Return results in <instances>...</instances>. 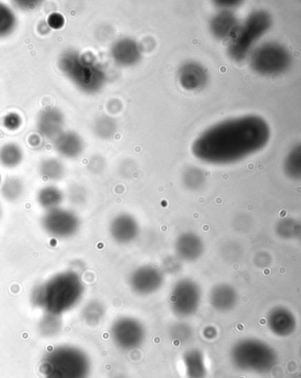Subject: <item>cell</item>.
Returning a JSON list of instances; mask_svg holds the SVG:
<instances>
[{
  "label": "cell",
  "mask_w": 301,
  "mask_h": 378,
  "mask_svg": "<svg viewBox=\"0 0 301 378\" xmlns=\"http://www.w3.org/2000/svg\"><path fill=\"white\" fill-rule=\"evenodd\" d=\"M271 139V128L255 115L222 121L194 140L192 153L211 165H230L261 151Z\"/></svg>",
  "instance_id": "6da1fadb"
},
{
  "label": "cell",
  "mask_w": 301,
  "mask_h": 378,
  "mask_svg": "<svg viewBox=\"0 0 301 378\" xmlns=\"http://www.w3.org/2000/svg\"><path fill=\"white\" fill-rule=\"evenodd\" d=\"M85 287L80 275L69 270L53 275L34 287L30 302L45 313L59 315L76 307L83 298Z\"/></svg>",
  "instance_id": "7a4b0ae2"
},
{
  "label": "cell",
  "mask_w": 301,
  "mask_h": 378,
  "mask_svg": "<svg viewBox=\"0 0 301 378\" xmlns=\"http://www.w3.org/2000/svg\"><path fill=\"white\" fill-rule=\"evenodd\" d=\"M92 362L79 346L59 345L43 356L39 372L43 378H90Z\"/></svg>",
  "instance_id": "3957f363"
},
{
  "label": "cell",
  "mask_w": 301,
  "mask_h": 378,
  "mask_svg": "<svg viewBox=\"0 0 301 378\" xmlns=\"http://www.w3.org/2000/svg\"><path fill=\"white\" fill-rule=\"evenodd\" d=\"M58 67L81 92L92 95L105 86V72L92 53L65 52L59 57Z\"/></svg>",
  "instance_id": "277c9868"
},
{
  "label": "cell",
  "mask_w": 301,
  "mask_h": 378,
  "mask_svg": "<svg viewBox=\"0 0 301 378\" xmlns=\"http://www.w3.org/2000/svg\"><path fill=\"white\" fill-rule=\"evenodd\" d=\"M230 359L236 370L257 375L271 372L278 361L276 350L256 337L238 340L231 348Z\"/></svg>",
  "instance_id": "5b68a950"
},
{
  "label": "cell",
  "mask_w": 301,
  "mask_h": 378,
  "mask_svg": "<svg viewBox=\"0 0 301 378\" xmlns=\"http://www.w3.org/2000/svg\"><path fill=\"white\" fill-rule=\"evenodd\" d=\"M272 25L271 15L267 11L257 10L247 17L243 26L238 28L228 47L229 56L235 61L246 58L250 49L264 35Z\"/></svg>",
  "instance_id": "8992f818"
},
{
  "label": "cell",
  "mask_w": 301,
  "mask_h": 378,
  "mask_svg": "<svg viewBox=\"0 0 301 378\" xmlns=\"http://www.w3.org/2000/svg\"><path fill=\"white\" fill-rule=\"evenodd\" d=\"M291 56L284 46L278 43H266L251 55L250 67L264 76H279L289 70Z\"/></svg>",
  "instance_id": "52a82bcc"
},
{
  "label": "cell",
  "mask_w": 301,
  "mask_h": 378,
  "mask_svg": "<svg viewBox=\"0 0 301 378\" xmlns=\"http://www.w3.org/2000/svg\"><path fill=\"white\" fill-rule=\"evenodd\" d=\"M202 299L203 291L198 283L191 279L178 280L170 295L172 313L181 319L193 317L199 311Z\"/></svg>",
  "instance_id": "ba28073f"
},
{
  "label": "cell",
  "mask_w": 301,
  "mask_h": 378,
  "mask_svg": "<svg viewBox=\"0 0 301 378\" xmlns=\"http://www.w3.org/2000/svg\"><path fill=\"white\" fill-rule=\"evenodd\" d=\"M110 334L115 346L123 351H133L140 348L147 339V330L144 324L136 318L131 317L116 319L112 324Z\"/></svg>",
  "instance_id": "9c48e42d"
},
{
  "label": "cell",
  "mask_w": 301,
  "mask_h": 378,
  "mask_svg": "<svg viewBox=\"0 0 301 378\" xmlns=\"http://www.w3.org/2000/svg\"><path fill=\"white\" fill-rule=\"evenodd\" d=\"M41 224L50 236L64 240L79 232L81 220L74 211L59 207L46 211L41 218Z\"/></svg>",
  "instance_id": "30bf717a"
},
{
  "label": "cell",
  "mask_w": 301,
  "mask_h": 378,
  "mask_svg": "<svg viewBox=\"0 0 301 378\" xmlns=\"http://www.w3.org/2000/svg\"><path fill=\"white\" fill-rule=\"evenodd\" d=\"M165 283V273L156 265H143L136 269L128 279L132 292L146 297L158 293Z\"/></svg>",
  "instance_id": "8fae6325"
},
{
  "label": "cell",
  "mask_w": 301,
  "mask_h": 378,
  "mask_svg": "<svg viewBox=\"0 0 301 378\" xmlns=\"http://www.w3.org/2000/svg\"><path fill=\"white\" fill-rule=\"evenodd\" d=\"M267 324L269 330L278 337H288L295 333L298 320L295 314L284 306H276L269 311Z\"/></svg>",
  "instance_id": "7c38bea8"
},
{
  "label": "cell",
  "mask_w": 301,
  "mask_h": 378,
  "mask_svg": "<svg viewBox=\"0 0 301 378\" xmlns=\"http://www.w3.org/2000/svg\"><path fill=\"white\" fill-rule=\"evenodd\" d=\"M109 233L112 239L118 244H129L139 235V223L134 216L121 213L112 218L109 226Z\"/></svg>",
  "instance_id": "4fadbf2b"
},
{
  "label": "cell",
  "mask_w": 301,
  "mask_h": 378,
  "mask_svg": "<svg viewBox=\"0 0 301 378\" xmlns=\"http://www.w3.org/2000/svg\"><path fill=\"white\" fill-rule=\"evenodd\" d=\"M64 114L57 108H45L37 118V131L43 138L54 140L64 131Z\"/></svg>",
  "instance_id": "5bb4252c"
},
{
  "label": "cell",
  "mask_w": 301,
  "mask_h": 378,
  "mask_svg": "<svg viewBox=\"0 0 301 378\" xmlns=\"http://www.w3.org/2000/svg\"><path fill=\"white\" fill-rule=\"evenodd\" d=\"M175 252L181 261L192 262L205 253V242L198 234L187 232L180 234L175 242Z\"/></svg>",
  "instance_id": "9a60e30c"
},
{
  "label": "cell",
  "mask_w": 301,
  "mask_h": 378,
  "mask_svg": "<svg viewBox=\"0 0 301 378\" xmlns=\"http://www.w3.org/2000/svg\"><path fill=\"white\" fill-rule=\"evenodd\" d=\"M239 301V295L233 286L227 283L216 284L209 293V302L219 313L233 311Z\"/></svg>",
  "instance_id": "2e32d148"
},
{
  "label": "cell",
  "mask_w": 301,
  "mask_h": 378,
  "mask_svg": "<svg viewBox=\"0 0 301 378\" xmlns=\"http://www.w3.org/2000/svg\"><path fill=\"white\" fill-rule=\"evenodd\" d=\"M178 77L180 86L189 92L203 89L208 83L205 68L196 62H187L182 65Z\"/></svg>",
  "instance_id": "e0dca14e"
},
{
  "label": "cell",
  "mask_w": 301,
  "mask_h": 378,
  "mask_svg": "<svg viewBox=\"0 0 301 378\" xmlns=\"http://www.w3.org/2000/svg\"><path fill=\"white\" fill-rule=\"evenodd\" d=\"M55 151L61 157L74 159L80 157L84 151V142L79 134L73 131H63L53 140Z\"/></svg>",
  "instance_id": "ac0fdd59"
},
{
  "label": "cell",
  "mask_w": 301,
  "mask_h": 378,
  "mask_svg": "<svg viewBox=\"0 0 301 378\" xmlns=\"http://www.w3.org/2000/svg\"><path fill=\"white\" fill-rule=\"evenodd\" d=\"M111 53L116 63L122 67L136 65L142 56L139 45L131 39L118 40L112 45Z\"/></svg>",
  "instance_id": "d6986e66"
},
{
  "label": "cell",
  "mask_w": 301,
  "mask_h": 378,
  "mask_svg": "<svg viewBox=\"0 0 301 378\" xmlns=\"http://www.w3.org/2000/svg\"><path fill=\"white\" fill-rule=\"evenodd\" d=\"M211 31L218 39H231L238 30V20L231 11L222 10L218 12L211 23Z\"/></svg>",
  "instance_id": "ffe728a7"
},
{
  "label": "cell",
  "mask_w": 301,
  "mask_h": 378,
  "mask_svg": "<svg viewBox=\"0 0 301 378\" xmlns=\"http://www.w3.org/2000/svg\"><path fill=\"white\" fill-rule=\"evenodd\" d=\"M183 364L187 378H206L208 368L205 355L198 349L188 350L183 355Z\"/></svg>",
  "instance_id": "44dd1931"
},
{
  "label": "cell",
  "mask_w": 301,
  "mask_h": 378,
  "mask_svg": "<svg viewBox=\"0 0 301 378\" xmlns=\"http://www.w3.org/2000/svg\"><path fill=\"white\" fill-rule=\"evenodd\" d=\"M64 193L59 187L49 185L42 187L37 193V201L46 211L61 207L64 201Z\"/></svg>",
  "instance_id": "7402d4cb"
},
{
  "label": "cell",
  "mask_w": 301,
  "mask_h": 378,
  "mask_svg": "<svg viewBox=\"0 0 301 378\" xmlns=\"http://www.w3.org/2000/svg\"><path fill=\"white\" fill-rule=\"evenodd\" d=\"M23 160V151L15 143H8L0 148V165L6 168H15Z\"/></svg>",
  "instance_id": "603a6c76"
},
{
  "label": "cell",
  "mask_w": 301,
  "mask_h": 378,
  "mask_svg": "<svg viewBox=\"0 0 301 378\" xmlns=\"http://www.w3.org/2000/svg\"><path fill=\"white\" fill-rule=\"evenodd\" d=\"M39 173L45 180L59 181L65 177V167L59 159L48 158L41 162Z\"/></svg>",
  "instance_id": "cb8c5ba5"
},
{
  "label": "cell",
  "mask_w": 301,
  "mask_h": 378,
  "mask_svg": "<svg viewBox=\"0 0 301 378\" xmlns=\"http://www.w3.org/2000/svg\"><path fill=\"white\" fill-rule=\"evenodd\" d=\"M25 191L23 181L20 178L12 176L8 177L2 181L0 193L3 198L8 202H17L23 198Z\"/></svg>",
  "instance_id": "d4e9b609"
},
{
  "label": "cell",
  "mask_w": 301,
  "mask_h": 378,
  "mask_svg": "<svg viewBox=\"0 0 301 378\" xmlns=\"http://www.w3.org/2000/svg\"><path fill=\"white\" fill-rule=\"evenodd\" d=\"M105 307L102 302L90 301L81 311V317L87 326L96 327L101 324L105 318Z\"/></svg>",
  "instance_id": "484cf974"
},
{
  "label": "cell",
  "mask_w": 301,
  "mask_h": 378,
  "mask_svg": "<svg viewBox=\"0 0 301 378\" xmlns=\"http://www.w3.org/2000/svg\"><path fill=\"white\" fill-rule=\"evenodd\" d=\"M284 171L289 179L300 180L301 177V151L300 145L294 147L288 153L284 162Z\"/></svg>",
  "instance_id": "4316f807"
},
{
  "label": "cell",
  "mask_w": 301,
  "mask_h": 378,
  "mask_svg": "<svg viewBox=\"0 0 301 378\" xmlns=\"http://www.w3.org/2000/svg\"><path fill=\"white\" fill-rule=\"evenodd\" d=\"M61 317L52 314H43L37 324V330L45 337L57 336L62 329Z\"/></svg>",
  "instance_id": "83f0119b"
},
{
  "label": "cell",
  "mask_w": 301,
  "mask_h": 378,
  "mask_svg": "<svg viewBox=\"0 0 301 378\" xmlns=\"http://www.w3.org/2000/svg\"><path fill=\"white\" fill-rule=\"evenodd\" d=\"M17 27V17L8 6L0 3V39L12 35Z\"/></svg>",
  "instance_id": "f1b7e54d"
},
{
  "label": "cell",
  "mask_w": 301,
  "mask_h": 378,
  "mask_svg": "<svg viewBox=\"0 0 301 378\" xmlns=\"http://www.w3.org/2000/svg\"><path fill=\"white\" fill-rule=\"evenodd\" d=\"M276 233L279 238L283 240H295L299 238L301 233L300 222L291 218H284L276 226Z\"/></svg>",
  "instance_id": "f546056e"
},
{
  "label": "cell",
  "mask_w": 301,
  "mask_h": 378,
  "mask_svg": "<svg viewBox=\"0 0 301 378\" xmlns=\"http://www.w3.org/2000/svg\"><path fill=\"white\" fill-rule=\"evenodd\" d=\"M117 131V124L114 118L102 115L94 121L93 132L100 139L108 140L114 136Z\"/></svg>",
  "instance_id": "4dcf8cb0"
},
{
  "label": "cell",
  "mask_w": 301,
  "mask_h": 378,
  "mask_svg": "<svg viewBox=\"0 0 301 378\" xmlns=\"http://www.w3.org/2000/svg\"><path fill=\"white\" fill-rule=\"evenodd\" d=\"M182 182L187 189L198 190L205 182V171L196 167H187L182 175Z\"/></svg>",
  "instance_id": "1f68e13d"
},
{
  "label": "cell",
  "mask_w": 301,
  "mask_h": 378,
  "mask_svg": "<svg viewBox=\"0 0 301 378\" xmlns=\"http://www.w3.org/2000/svg\"><path fill=\"white\" fill-rule=\"evenodd\" d=\"M170 335L174 343L182 345V344L187 343L192 339L193 329L187 324H175L170 329Z\"/></svg>",
  "instance_id": "d6a6232c"
},
{
  "label": "cell",
  "mask_w": 301,
  "mask_h": 378,
  "mask_svg": "<svg viewBox=\"0 0 301 378\" xmlns=\"http://www.w3.org/2000/svg\"><path fill=\"white\" fill-rule=\"evenodd\" d=\"M3 126L9 131H17L23 125V118L17 112H9L3 118Z\"/></svg>",
  "instance_id": "836d02e7"
},
{
  "label": "cell",
  "mask_w": 301,
  "mask_h": 378,
  "mask_svg": "<svg viewBox=\"0 0 301 378\" xmlns=\"http://www.w3.org/2000/svg\"><path fill=\"white\" fill-rule=\"evenodd\" d=\"M65 17L58 12H52L47 18L46 24L50 30H61L65 26Z\"/></svg>",
  "instance_id": "e575fe53"
},
{
  "label": "cell",
  "mask_w": 301,
  "mask_h": 378,
  "mask_svg": "<svg viewBox=\"0 0 301 378\" xmlns=\"http://www.w3.org/2000/svg\"><path fill=\"white\" fill-rule=\"evenodd\" d=\"M229 246H230V249H228L227 245H225L224 248L222 249V258L227 259L229 254H231V262L236 261L238 259H239L240 256H241V248L239 246V244H237V243L231 242L229 243Z\"/></svg>",
  "instance_id": "d590c367"
},
{
  "label": "cell",
  "mask_w": 301,
  "mask_h": 378,
  "mask_svg": "<svg viewBox=\"0 0 301 378\" xmlns=\"http://www.w3.org/2000/svg\"><path fill=\"white\" fill-rule=\"evenodd\" d=\"M69 199H70L72 204L75 205L83 204L86 199V193L81 187H75V189L71 187L70 192H69Z\"/></svg>",
  "instance_id": "8d00e7d4"
},
{
  "label": "cell",
  "mask_w": 301,
  "mask_h": 378,
  "mask_svg": "<svg viewBox=\"0 0 301 378\" xmlns=\"http://www.w3.org/2000/svg\"><path fill=\"white\" fill-rule=\"evenodd\" d=\"M271 255L265 251L259 252L258 254H256L255 259H253L256 266L260 268L268 267L269 265H271Z\"/></svg>",
  "instance_id": "74e56055"
},
{
  "label": "cell",
  "mask_w": 301,
  "mask_h": 378,
  "mask_svg": "<svg viewBox=\"0 0 301 378\" xmlns=\"http://www.w3.org/2000/svg\"><path fill=\"white\" fill-rule=\"evenodd\" d=\"M103 167V159L100 157H94L90 159L89 163V168L94 173H99L102 171Z\"/></svg>",
  "instance_id": "f35d334b"
},
{
  "label": "cell",
  "mask_w": 301,
  "mask_h": 378,
  "mask_svg": "<svg viewBox=\"0 0 301 378\" xmlns=\"http://www.w3.org/2000/svg\"><path fill=\"white\" fill-rule=\"evenodd\" d=\"M17 4L18 6V8L21 9V10H26V11H30L33 10V9L36 8L37 6H39V1H17Z\"/></svg>",
  "instance_id": "ab89813d"
},
{
  "label": "cell",
  "mask_w": 301,
  "mask_h": 378,
  "mask_svg": "<svg viewBox=\"0 0 301 378\" xmlns=\"http://www.w3.org/2000/svg\"><path fill=\"white\" fill-rule=\"evenodd\" d=\"M203 336L207 339H214L218 336V330L215 327L208 326L203 330Z\"/></svg>",
  "instance_id": "60d3db41"
},
{
  "label": "cell",
  "mask_w": 301,
  "mask_h": 378,
  "mask_svg": "<svg viewBox=\"0 0 301 378\" xmlns=\"http://www.w3.org/2000/svg\"><path fill=\"white\" fill-rule=\"evenodd\" d=\"M29 143L33 147L39 146L41 145V136L32 134L29 138Z\"/></svg>",
  "instance_id": "b9f144b4"
},
{
  "label": "cell",
  "mask_w": 301,
  "mask_h": 378,
  "mask_svg": "<svg viewBox=\"0 0 301 378\" xmlns=\"http://www.w3.org/2000/svg\"><path fill=\"white\" fill-rule=\"evenodd\" d=\"M2 183V176L1 174H0V185H1Z\"/></svg>",
  "instance_id": "7bdbcfd3"
},
{
  "label": "cell",
  "mask_w": 301,
  "mask_h": 378,
  "mask_svg": "<svg viewBox=\"0 0 301 378\" xmlns=\"http://www.w3.org/2000/svg\"><path fill=\"white\" fill-rule=\"evenodd\" d=\"M1 213H2L1 207H0V218H1Z\"/></svg>",
  "instance_id": "ee69618b"
}]
</instances>
